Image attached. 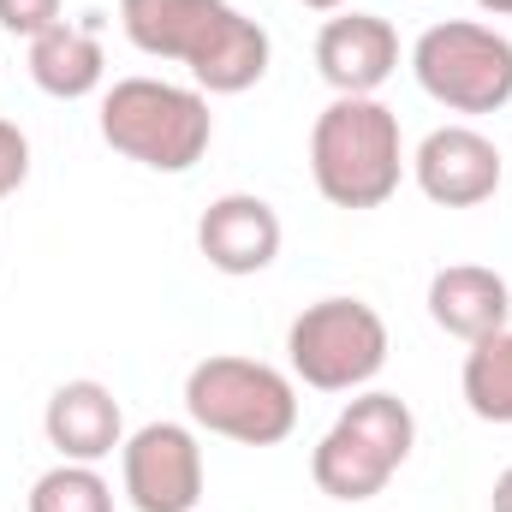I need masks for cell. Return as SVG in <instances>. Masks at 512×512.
<instances>
[{
	"mask_svg": "<svg viewBox=\"0 0 512 512\" xmlns=\"http://www.w3.org/2000/svg\"><path fill=\"white\" fill-rule=\"evenodd\" d=\"M316 72L334 96H376L399 72V30L376 12H334L316 30Z\"/></svg>",
	"mask_w": 512,
	"mask_h": 512,
	"instance_id": "10",
	"label": "cell"
},
{
	"mask_svg": "<svg viewBox=\"0 0 512 512\" xmlns=\"http://www.w3.org/2000/svg\"><path fill=\"white\" fill-rule=\"evenodd\" d=\"M483 12H495V18H512V0H477Z\"/></svg>",
	"mask_w": 512,
	"mask_h": 512,
	"instance_id": "21",
	"label": "cell"
},
{
	"mask_svg": "<svg viewBox=\"0 0 512 512\" xmlns=\"http://www.w3.org/2000/svg\"><path fill=\"white\" fill-rule=\"evenodd\" d=\"M30 512H114V489L96 465L60 459L54 471H42L30 483Z\"/></svg>",
	"mask_w": 512,
	"mask_h": 512,
	"instance_id": "16",
	"label": "cell"
},
{
	"mask_svg": "<svg viewBox=\"0 0 512 512\" xmlns=\"http://www.w3.org/2000/svg\"><path fill=\"white\" fill-rule=\"evenodd\" d=\"M417 447V417L399 393H382V387H364L352 393V405L334 417V429L316 441L310 453V477L328 501H376L387 483L399 477V465L411 459Z\"/></svg>",
	"mask_w": 512,
	"mask_h": 512,
	"instance_id": "4",
	"label": "cell"
},
{
	"mask_svg": "<svg viewBox=\"0 0 512 512\" xmlns=\"http://www.w3.org/2000/svg\"><path fill=\"white\" fill-rule=\"evenodd\" d=\"M411 179L441 209H477L501 191V149L477 126H435L411 155Z\"/></svg>",
	"mask_w": 512,
	"mask_h": 512,
	"instance_id": "9",
	"label": "cell"
},
{
	"mask_svg": "<svg viewBox=\"0 0 512 512\" xmlns=\"http://www.w3.org/2000/svg\"><path fill=\"white\" fill-rule=\"evenodd\" d=\"M126 501L137 512H191L203 501V447L185 423H143L120 447Z\"/></svg>",
	"mask_w": 512,
	"mask_h": 512,
	"instance_id": "8",
	"label": "cell"
},
{
	"mask_svg": "<svg viewBox=\"0 0 512 512\" xmlns=\"http://www.w3.org/2000/svg\"><path fill=\"white\" fill-rule=\"evenodd\" d=\"M489 507H495V512H512V465L495 477V495H489Z\"/></svg>",
	"mask_w": 512,
	"mask_h": 512,
	"instance_id": "19",
	"label": "cell"
},
{
	"mask_svg": "<svg viewBox=\"0 0 512 512\" xmlns=\"http://www.w3.org/2000/svg\"><path fill=\"white\" fill-rule=\"evenodd\" d=\"M42 435L60 459L72 465H102L126 447V411L114 399V387L102 382H60L48 393V411H42Z\"/></svg>",
	"mask_w": 512,
	"mask_h": 512,
	"instance_id": "11",
	"label": "cell"
},
{
	"mask_svg": "<svg viewBox=\"0 0 512 512\" xmlns=\"http://www.w3.org/2000/svg\"><path fill=\"white\" fill-rule=\"evenodd\" d=\"M507 316H512L507 274H495V268H483V262H453V268H441V274L429 280V322H435L441 334L465 340V346L501 334Z\"/></svg>",
	"mask_w": 512,
	"mask_h": 512,
	"instance_id": "13",
	"label": "cell"
},
{
	"mask_svg": "<svg viewBox=\"0 0 512 512\" xmlns=\"http://www.w3.org/2000/svg\"><path fill=\"white\" fill-rule=\"evenodd\" d=\"M399 114L376 96H334L310 126V179L334 209H382L405 179Z\"/></svg>",
	"mask_w": 512,
	"mask_h": 512,
	"instance_id": "2",
	"label": "cell"
},
{
	"mask_svg": "<svg viewBox=\"0 0 512 512\" xmlns=\"http://www.w3.org/2000/svg\"><path fill=\"white\" fill-rule=\"evenodd\" d=\"M24 179H30V137L12 120H0V197H12Z\"/></svg>",
	"mask_w": 512,
	"mask_h": 512,
	"instance_id": "18",
	"label": "cell"
},
{
	"mask_svg": "<svg viewBox=\"0 0 512 512\" xmlns=\"http://www.w3.org/2000/svg\"><path fill=\"white\" fill-rule=\"evenodd\" d=\"M54 24H60V0H0V30H12L24 42H36Z\"/></svg>",
	"mask_w": 512,
	"mask_h": 512,
	"instance_id": "17",
	"label": "cell"
},
{
	"mask_svg": "<svg viewBox=\"0 0 512 512\" xmlns=\"http://www.w3.org/2000/svg\"><path fill=\"white\" fill-rule=\"evenodd\" d=\"M30 78H36V90L54 96V102H84V96L102 90L108 54H102V42H96L90 24H66V18H60L54 30H42V36L30 42Z\"/></svg>",
	"mask_w": 512,
	"mask_h": 512,
	"instance_id": "14",
	"label": "cell"
},
{
	"mask_svg": "<svg viewBox=\"0 0 512 512\" xmlns=\"http://www.w3.org/2000/svg\"><path fill=\"white\" fill-rule=\"evenodd\" d=\"M298 6H310V12H346V0H298Z\"/></svg>",
	"mask_w": 512,
	"mask_h": 512,
	"instance_id": "20",
	"label": "cell"
},
{
	"mask_svg": "<svg viewBox=\"0 0 512 512\" xmlns=\"http://www.w3.org/2000/svg\"><path fill=\"white\" fill-rule=\"evenodd\" d=\"M102 143L149 173H191L215 143L209 96L197 84L120 78L102 96Z\"/></svg>",
	"mask_w": 512,
	"mask_h": 512,
	"instance_id": "3",
	"label": "cell"
},
{
	"mask_svg": "<svg viewBox=\"0 0 512 512\" xmlns=\"http://www.w3.org/2000/svg\"><path fill=\"white\" fill-rule=\"evenodd\" d=\"M197 251L209 256L215 274H262L274 256H280V215L274 203H262L256 191H227L203 209L197 221Z\"/></svg>",
	"mask_w": 512,
	"mask_h": 512,
	"instance_id": "12",
	"label": "cell"
},
{
	"mask_svg": "<svg viewBox=\"0 0 512 512\" xmlns=\"http://www.w3.org/2000/svg\"><path fill=\"white\" fill-rule=\"evenodd\" d=\"M185 411L197 429L239 441V447H280L298 429V387L262 358H203L185 376Z\"/></svg>",
	"mask_w": 512,
	"mask_h": 512,
	"instance_id": "5",
	"label": "cell"
},
{
	"mask_svg": "<svg viewBox=\"0 0 512 512\" xmlns=\"http://www.w3.org/2000/svg\"><path fill=\"white\" fill-rule=\"evenodd\" d=\"M411 72L447 114H501L512 102V36L477 18L429 24L411 48Z\"/></svg>",
	"mask_w": 512,
	"mask_h": 512,
	"instance_id": "7",
	"label": "cell"
},
{
	"mask_svg": "<svg viewBox=\"0 0 512 512\" xmlns=\"http://www.w3.org/2000/svg\"><path fill=\"white\" fill-rule=\"evenodd\" d=\"M286 364L316 393H364L387 364V322L364 298H316L286 328Z\"/></svg>",
	"mask_w": 512,
	"mask_h": 512,
	"instance_id": "6",
	"label": "cell"
},
{
	"mask_svg": "<svg viewBox=\"0 0 512 512\" xmlns=\"http://www.w3.org/2000/svg\"><path fill=\"white\" fill-rule=\"evenodd\" d=\"M459 387H465V405H471V417L512 429V328L489 334V340H477V346L465 352Z\"/></svg>",
	"mask_w": 512,
	"mask_h": 512,
	"instance_id": "15",
	"label": "cell"
},
{
	"mask_svg": "<svg viewBox=\"0 0 512 512\" xmlns=\"http://www.w3.org/2000/svg\"><path fill=\"white\" fill-rule=\"evenodd\" d=\"M131 48L191 72L203 96H245L268 78V30L233 0H120Z\"/></svg>",
	"mask_w": 512,
	"mask_h": 512,
	"instance_id": "1",
	"label": "cell"
}]
</instances>
